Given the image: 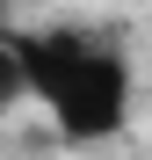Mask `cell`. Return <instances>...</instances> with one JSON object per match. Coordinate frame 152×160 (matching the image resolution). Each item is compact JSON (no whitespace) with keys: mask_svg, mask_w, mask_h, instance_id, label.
Returning a JSON list of instances; mask_svg holds the SVG:
<instances>
[{"mask_svg":"<svg viewBox=\"0 0 152 160\" xmlns=\"http://www.w3.org/2000/svg\"><path fill=\"white\" fill-rule=\"evenodd\" d=\"M22 58V95H36L58 138L101 146L131 124V66L116 44L80 37V29H51V37H15Z\"/></svg>","mask_w":152,"mask_h":160,"instance_id":"6da1fadb","label":"cell"},{"mask_svg":"<svg viewBox=\"0 0 152 160\" xmlns=\"http://www.w3.org/2000/svg\"><path fill=\"white\" fill-rule=\"evenodd\" d=\"M22 102H29V95H22V58H15V37H0V117H7V109H22Z\"/></svg>","mask_w":152,"mask_h":160,"instance_id":"7a4b0ae2","label":"cell"}]
</instances>
